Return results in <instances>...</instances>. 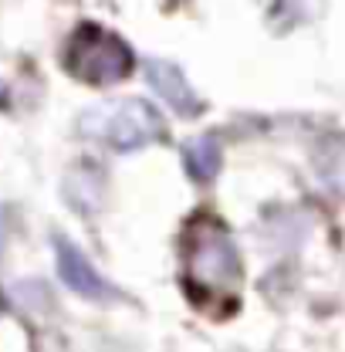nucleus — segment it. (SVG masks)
<instances>
[{
  "mask_svg": "<svg viewBox=\"0 0 345 352\" xmlns=\"http://www.w3.org/2000/svg\"><path fill=\"white\" fill-rule=\"evenodd\" d=\"M244 278L241 254L220 220L197 214L183 234V288L203 308H234Z\"/></svg>",
  "mask_w": 345,
  "mask_h": 352,
  "instance_id": "obj_1",
  "label": "nucleus"
},
{
  "mask_svg": "<svg viewBox=\"0 0 345 352\" xmlns=\"http://www.w3.org/2000/svg\"><path fill=\"white\" fill-rule=\"evenodd\" d=\"M78 132L95 139V142H105L115 153H132V149H142L149 142H166L170 139L163 116L142 98L105 102V105L88 109L78 119Z\"/></svg>",
  "mask_w": 345,
  "mask_h": 352,
  "instance_id": "obj_2",
  "label": "nucleus"
},
{
  "mask_svg": "<svg viewBox=\"0 0 345 352\" xmlns=\"http://www.w3.org/2000/svg\"><path fill=\"white\" fill-rule=\"evenodd\" d=\"M132 65L135 54L129 44L98 24H78L65 51V68L88 85H115L129 78Z\"/></svg>",
  "mask_w": 345,
  "mask_h": 352,
  "instance_id": "obj_3",
  "label": "nucleus"
},
{
  "mask_svg": "<svg viewBox=\"0 0 345 352\" xmlns=\"http://www.w3.org/2000/svg\"><path fill=\"white\" fill-rule=\"evenodd\" d=\"M54 251H58V274H61V281H65L71 292H78V295H85V298H95V302L115 298V292L98 278V271L88 264V258L71 241L54 237Z\"/></svg>",
  "mask_w": 345,
  "mask_h": 352,
  "instance_id": "obj_4",
  "label": "nucleus"
},
{
  "mask_svg": "<svg viewBox=\"0 0 345 352\" xmlns=\"http://www.w3.org/2000/svg\"><path fill=\"white\" fill-rule=\"evenodd\" d=\"M146 78L163 95V102H170L179 116H200L203 112V102L197 98V91L190 88V82L183 78V72L176 65L153 58V61H146Z\"/></svg>",
  "mask_w": 345,
  "mask_h": 352,
  "instance_id": "obj_5",
  "label": "nucleus"
},
{
  "mask_svg": "<svg viewBox=\"0 0 345 352\" xmlns=\"http://www.w3.org/2000/svg\"><path fill=\"white\" fill-rule=\"evenodd\" d=\"M315 173L318 179L345 200V135H325L315 149Z\"/></svg>",
  "mask_w": 345,
  "mask_h": 352,
  "instance_id": "obj_6",
  "label": "nucleus"
},
{
  "mask_svg": "<svg viewBox=\"0 0 345 352\" xmlns=\"http://www.w3.org/2000/svg\"><path fill=\"white\" fill-rule=\"evenodd\" d=\"M220 160H223V153L214 135H197L183 146V166L193 176V183H210L220 173Z\"/></svg>",
  "mask_w": 345,
  "mask_h": 352,
  "instance_id": "obj_7",
  "label": "nucleus"
},
{
  "mask_svg": "<svg viewBox=\"0 0 345 352\" xmlns=\"http://www.w3.org/2000/svg\"><path fill=\"white\" fill-rule=\"evenodd\" d=\"M3 241H7V214L0 207V251H3Z\"/></svg>",
  "mask_w": 345,
  "mask_h": 352,
  "instance_id": "obj_8",
  "label": "nucleus"
},
{
  "mask_svg": "<svg viewBox=\"0 0 345 352\" xmlns=\"http://www.w3.org/2000/svg\"><path fill=\"white\" fill-rule=\"evenodd\" d=\"M0 311H3V295H0Z\"/></svg>",
  "mask_w": 345,
  "mask_h": 352,
  "instance_id": "obj_9",
  "label": "nucleus"
}]
</instances>
